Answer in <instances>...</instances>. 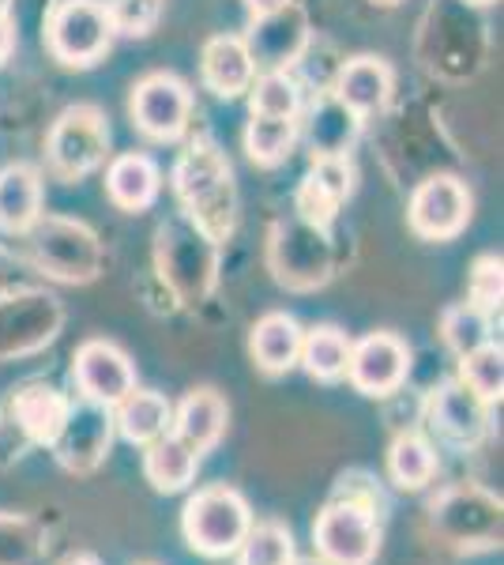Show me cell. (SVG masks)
<instances>
[{"mask_svg":"<svg viewBox=\"0 0 504 565\" xmlns=\"http://www.w3.org/2000/svg\"><path fill=\"white\" fill-rule=\"evenodd\" d=\"M173 193L211 242H226L237 223V193L230 162L211 140H192L173 167Z\"/></svg>","mask_w":504,"mask_h":565,"instance_id":"cell-1","label":"cell"},{"mask_svg":"<svg viewBox=\"0 0 504 565\" xmlns=\"http://www.w3.org/2000/svg\"><path fill=\"white\" fill-rule=\"evenodd\" d=\"M154 257H159V276L185 306H200L215 290L218 276V242H211L189 215L170 218L159 226L154 238Z\"/></svg>","mask_w":504,"mask_h":565,"instance_id":"cell-2","label":"cell"},{"mask_svg":"<svg viewBox=\"0 0 504 565\" xmlns=\"http://www.w3.org/2000/svg\"><path fill=\"white\" fill-rule=\"evenodd\" d=\"M26 249L45 276L61 282H90L103 271V245L95 231L76 218L45 215L26 231Z\"/></svg>","mask_w":504,"mask_h":565,"instance_id":"cell-3","label":"cell"},{"mask_svg":"<svg viewBox=\"0 0 504 565\" xmlns=\"http://www.w3.org/2000/svg\"><path fill=\"white\" fill-rule=\"evenodd\" d=\"M181 527H185V540L196 554H204V558H230L253 527L249 501L230 487L196 490L185 505Z\"/></svg>","mask_w":504,"mask_h":565,"instance_id":"cell-4","label":"cell"},{"mask_svg":"<svg viewBox=\"0 0 504 565\" xmlns=\"http://www.w3.org/2000/svg\"><path fill=\"white\" fill-rule=\"evenodd\" d=\"M429 524L455 551H493L501 546L504 505L482 487H452L429 505Z\"/></svg>","mask_w":504,"mask_h":565,"instance_id":"cell-5","label":"cell"},{"mask_svg":"<svg viewBox=\"0 0 504 565\" xmlns=\"http://www.w3.org/2000/svg\"><path fill=\"white\" fill-rule=\"evenodd\" d=\"M317 554L328 565H369L380 551L377 509L339 494L313 524Z\"/></svg>","mask_w":504,"mask_h":565,"instance_id":"cell-6","label":"cell"},{"mask_svg":"<svg viewBox=\"0 0 504 565\" xmlns=\"http://www.w3.org/2000/svg\"><path fill=\"white\" fill-rule=\"evenodd\" d=\"M106 151H109V129H106V114L98 106H68L53 121L50 140H45L53 174L64 181H79L95 174L106 162Z\"/></svg>","mask_w":504,"mask_h":565,"instance_id":"cell-7","label":"cell"},{"mask_svg":"<svg viewBox=\"0 0 504 565\" xmlns=\"http://www.w3.org/2000/svg\"><path fill=\"white\" fill-rule=\"evenodd\" d=\"M268 260L282 287L313 290L332 276V242H328V231H320V226L294 215L275 226Z\"/></svg>","mask_w":504,"mask_h":565,"instance_id":"cell-8","label":"cell"},{"mask_svg":"<svg viewBox=\"0 0 504 565\" xmlns=\"http://www.w3.org/2000/svg\"><path fill=\"white\" fill-rule=\"evenodd\" d=\"M114 34V20H109V8L103 0H64L53 12L45 42L61 65L87 68L106 57Z\"/></svg>","mask_w":504,"mask_h":565,"instance_id":"cell-9","label":"cell"},{"mask_svg":"<svg viewBox=\"0 0 504 565\" xmlns=\"http://www.w3.org/2000/svg\"><path fill=\"white\" fill-rule=\"evenodd\" d=\"M114 430H117L114 407L95 404V399H79V404H72L57 441H53L61 468L72 471V476H90V471H98V463L109 457Z\"/></svg>","mask_w":504,"mask_h":565,"instance_id":"cell-10","label":"cell"},{"mask_svg":"<svg viewBox=\"0 0 504 565\" xmlns=\"http://www.w3.org/2000/svg\"><path fill=\"white\" fill-rule=\"evenodd\" d=\"M61 306L53 295L42 290H23V295L0 298V359L31 354L45 348L61 332Z\"/></svg>","mask_w":504,"mask_h":565,"instance_id":"cell-11","label":"cell"},{"mask_svg":"<svg viewBox=\"0 0 504 565\" xmlns=\"http://www.w3.org/2000/svg\"><path fill=\"white\" fill-rule=\"evenodd\" d=\"M192 90L173 72H154L132 87V121L151 140H178L189 129Z\"/></svg>","mask_w":504,"mask_h":565,"instance_id":"cell-12","label":"cell"},{"mask_svg":"<svg viewBox=\"0 0 504 565\" xmlns=\"http://www.w3.org/2000/svg\"><path fill=\"white\" fill-rule=\"evenodd\" d=\"M410 231L426 242H448L467 226L471 218V193L460 178L452 174H437L429 181H421L410 196Z\"/></svg>","mask_w":504,"mask_h":565,"instance_id":"cell-13","label":"cell"},{"mask_svg":"<svg viewBox=\"0 0 504 565\" xmlns=\"http://www.w3.org/2000/svg\"><path fill=\"white\" fill-rule=\"evenodd\" d=\"M410 373V351L399 335L373 332L365 340L351 343V362H346V377L365 396H392L403 388Z\"/></svg>","mask_w":504,"mask_h":565,"instance_id":"cell-14","label":"cell"},{"mask_svg":"<svg viewBox=\"0 0 504 565\" xmlns=\"http://www.w3.org/2000/svg\"><path fill=\"white\" fill-rule=\"evenodd\" d=\"M72 377H76L79 396L106 407H117L136 388L132 359L109 340H87L72 359Z\"/></svg>","mask_w":504,"mask_h":565,"instance_id":"cell-15","label":"cell"},{"mask_svg":"<svg viewBox=\"0 0 504 565\" xmlns=\"http://www.w3.org/2000/svg\"><path fill=\"white\" fill-rule=\"evenodd\" d=\"M245 45H249L256 68L287 72L309 45L305 12H301L294 0H290V4H282L279 12L260 15V20H253V34L245 39Z\"/></svg>","mask_w":504,"mask_h":565,"instance_id":"cell-16","label":"cell"},{"mask_svg":"<svg viewBox=\"0 0 504 565\" xmlns=\"http://www.w3.org/2000/svg\"><path fill=\"white\" fill-rule=\"evenodd\" d=\"M426 423L444 441L460 445V449H474L485 434V404L463 385H444L429 396Z\"/></svg>","mask_w":504,"mask_h":565,"instance_id":"cell-17","label":"cell"},{"mask_svg":"<svg viewBox=\"0 0 504 565\" xmlns=\"http://www.w3.org/2000/svg\"><path fill=\"white\" fill-rule=\"evenodd\" d=\"M346 196H351V162H346V154L313 159V174L298 189V215L305 223L320 226V231H328Z\"/></svg>","mask_w":504,"mask_h":565,"instance_id":"cell-18","label":"cell"},{"mask_svg":"<svg viewBox=\"0 0 504 565\" xmlns=\"http://www.w3.org/2000/svg\"><path fill=\"white\" fill-rule=\"evenodd\" d=\"M392 87H396V79H392V68L384 65L380 57H357L351 65L339 68L332 95L351 109L354 117H373L388 106Z\"/></svg>","mask_w":504,"mask_h":565,"instance_id":"cell-19","label":"cell"},{"mask_svg":"<svg viewBox=\"0 0 504 565\" xmlns=\"http://www.w3.org/2000/svg\"><path fill=\"white\" fill-rule=\"evenodd\" d=\"M68 407H72V399L53 385H23L12 396V423L26 441L53 445L64 418H68Z\"/></svg>","mask_w":504,"mask_h":565,"instance_id":"cell-20","label":"cell"},{"mask_svg":"<svg viewBox=\"0 0 504 565\" xmlns=\"http://www.w3.org/2000/svg\"><path fill=\"white\" fill-rule=\"evenodd\" d=\"M200 68H204V84L215 90L218 98L245 95L256 79L253 53H249V45H245V39H237V34H218V39H211L204 45Z\"/></svg>","mask_w":504,"mask_h":565,"instance_id":"cell-21","label":"cell"},{"mask_svg":"<svg viewBox=\"0 0 504 565\" xmlns=\"http://www.w3.org/2000/svg\"><path fill=\"white\" fill-rule=\"evenodd\" d=\"M226 418H230L226 399L218 396L215 388H196L181 399L178 415H173V434H178L196 457H204V452H211L218 445V437L226 434Z\"/></svg>","mask_w":504,"mask_h":565,"instance_id":"cell-22","label":"cell"},{"mask_svg":"<svg viewBox=\"0 0 504 565\" xmlns=\"http://www.w3.org/2000/svg\"><path fill=\"white\" fill-rule=\"evenodd\" d=\"M42 218V178L34 167H4L0 170V231L26 234Z\"/></svg>","mask_w":504,"mask_h":565,"instance_id":"cell-23","label":"cell"},{"mask_svg":"<svg viewBox=\"0 0 504 565\" xmlns=\"http://www.w3.org/2000/svg\"><path fill=\"white\" fill-rule=\"evenodd\" d=\"M159 167L148 159V154H117L114 162H109L106 170V193L114 200L121 212H143V207L154 204V196H159Z\"/></svg>","mask_w":504,"mask_h":565,"instance_id":"cell-24","label":"cell"},{"mask_svg":"<svg viewBox=\"0 0 504 565\" xmlns=\"http://www.w3.org/2000/svg\"><path fill=\"white\" fill-rule=\"evenodd\" d=\"M301 324L290 313H268L260 317L249 335V351L253 362L264 373H287L298 366L301 354Z\"/></svg>","mask_w":504,"mask_h":565,"instance_id":"cell-25","label":"cell"},{"mask_svg":"<svg viewBox=\"0 0 504 565\" xmlns=\"http://www.w3.org/2000/svg\"><path fill=\"white\" fill-rule=\"evenodd\" d=\"M173 423V407L167 396L148 388H132L121 404L114 407V426L121 430L125 441L132 445H151L154 437H162Z\"/></svg>","mask_w":504,"mask_h":565,"instance_id":"cell-26","label":"cell"},{"mask_svg":"<svg viewBox=\"0 0 504 565\" xmlns=\"http://www.w3.org/2000/svg\"><path fill=\"white\" fill-rule=\"evenodd\" d=\"M196 468H200V457L181 441L178 434H162L154 437L148 445V457H143V476L154 490L162 494H178L185 490L192 479H196Z\"/></svg>","mask_w":504,"mask_h":565,"instance_id":"cell-27","label":"cell"},{"mask_svg":"<svg viewBox=\"0 0 504 565\" xmlns=\"http://www.w3.org/2000/svg\"><path fill=\"white\" fill-rule=\"evenodd\" d=\"M357 121L351 109L339 103L335 95H328L324 103L313 109V125H309V148H313V159H335V154H346V148L357 136Z\"/></svg>","mask_w":504,"mask_h":565,"instance_id":"cell-28","label":"cell"},{"mask_svg":"<svg viewBox=\"0 0 504 565\" xmlns=\"http://www.w3.org/2000/svg\"><path fill=\"white\" fill-rule=\"evenodd\" d=\"M298 362L313 373L317 381H339L346 377V362H351V340L332 324H320L313 332L301 335Z\"/></svg>","mask_w":504,"mask_h":565,"instance_id":"cell-29","label":"cell"},{"mask_svg":"<svg viewBox=\"0 0 504 565\" xmlns=\"http://www.w3.org/2000/svg\"><path fill=\"white\" fill-rule=\"evenodd\" d=\"M298 143V121L294 117H264L253 114L249 129H245V151L256 167H279Z\"/></svg>","mask_w":504,"mask_h":565,"instance_id":"cell-30","label":"cell"},{"mask_svg":"<svg viewBox=\"0 0 504 565\" xmlns=\"http://www.w3.org/2000/svg\"><path fill=\"white\" fill-rule=\"evenodd\" d=\"M388 471H392V479H396V487H403V490L429 487L437 476L433 445L418 434H399L396 441H392V452H388Z\"/></svg>","mask_w":504,"mask_h":565,"instance_id":"cell-31","label":"cell"},{"mask_svg":"<svg viewBox=\"0 0 504 565\" xmlns=\"http://www.w3.org/2000/svg\"><path fill=\"white\" fill-rule=\"evenodd\" d=\"M460 385L467 392H474V396H479L485 407L497 404L501 388H504V359H501L497 343H482L479 351L463 354V362H460Z\"/></svg>","mask_w":504,"mask_h":565,"instance_id":"cell-32","label":"cell"},{"mask_svg":"<svg viewBox=\"0 0 504 565\" xmlns=\"http://www.w3.org/2000/svg\"><path fill=\"white\" fill-rule=\"evenodd\" d=\"M237 554H242V565H294V535L279 521L253 524Z\"/></svg>","mask_w":504,"mask_h":565,"instance_id":"cell-33","label":"cell"},{"mask_svg":"<svg viewBox=\"0 0 504 565\" xmlns=\"http://www.w3.org/2000/svg\"><path fill=\"white\" fill-rule=\"evenodd\" d=\"M441 332H444L448 348H452L463 359V354L479 351L482 343H490V313H485V309H479L474 302L452 306L444 313V321H441Z\"/></svg>","mask_w":504,"mask_h":565,"instance_id":"cell-34","label":"cell"},{"mask_svg":"<svg viewBox=\"0 0 504 565\" xmlns=\"http://www.w3.org/2000/svg\"><path fill=\"white\" fill-rule=\"evenodd\" d=\"M42 527L23 513H0V565H34Z\"/></svg>","mask_w":504,"mask_h":565,"instance_id":"cell-35","label":"cell"},{"mask_svg":"<svg viewBox=\"0 0 504 565\" xmlns=\"http://www.w3.org/2000/svg\"><path fill=\"white\" fill-rule=\"evenodd\" d=\"M253 114L264 117H298L301 109V90L290 72H264L260 79H253Z\"/></svg>","mask_w":504,"mask_h":565,"instance_id":"cell-36","label":"cell"},{"mask_svg":"<svg viewBox=\"0 0 504 565\" xmlns=\"http://www.w3.org/2000/svg\"><path fill=\"white\" fill-rule=\"evenodd\" d=\"M106 8L114 31L125 34H151L162 15V0H106Z\"/></svg>","mask_w":504,"mask_h":565,"instance_id":"cell-37","label":"cell"},{"mask_svg":"<svg viewBox=\"0 0 504 565\" xmlns=\"http://www.w3.org/2000/svg\"><path fill=\"white\" fill-rule=\"evenodd\" d=\"M471 302L485 309V313H497L501 309V257H479L471 268Z\"/></svg>","mask_w":504,"mask_h":565,"instance_id":"cell-38","label":"cell"},{"mask_svg":"<svg viewBox=\"0 0 504 565\" xmlns=\"http://www.w3.org/2000/svg\"><path fill=\"white\" fill-rule=\"evenodd\" d=\"M12 45H15L12 20H8V12H4V8H0V65H4V61L12 57Z\"/></svg>","mask_w":504,"mask_h":565,"instance_id":"cell-39","label":"cell"},{"mask_svg":"<svg viewBox=\"0 0 504 565\" xmlns=\"http://www.w3.org/2000/svg\"><path fill=\"white\" fill-rule=\"evenodd\" d=\"M282 4H290V0H245V8H249L253 20H260V15H271V12H279Z\"/></svg>","mask_w":504,"mask_h":565,"instance_id":"cell-40","label":"cell"},{"mask_svg":"<svg viewBox=\"0 0 504 565\" xmlns=\"http://www.w3.org/2000/svg\"><path fill=\"white\" fill-rule=\"evenodd\" d=\"M57 565H103V562H98V554H90V551H76V554H68V558H61Z\"/></svg>","mask_w":504,"mask_h":565,"instance_id":"cell-41","label":"cell"},{"mask_svg":"<svg viewBox=\"0 0 504 565\" xmlns=\"http://www.w3.org/2000/svg\"><path fill=\"white\" fill-rule=\"evenodd\" d=\"M471 4H493V0H471Z\"/></svg>","mask_w":504,"mask_h":565,"instance_id":"cell-42","label":"cell"},{"mask_svg":"<svg viewBox=\"0 0 504 565\" xmlns=\"http://www.w3.org/2000/svg\"><path fill=\"white\" fill-rule=\"evenodd\" d=\"M380 4H399V0H380Z\"/></svg>","mask_w":504,"mask_h":565,"instance_id":"cell-43","label":"cell"}]
</instances>
